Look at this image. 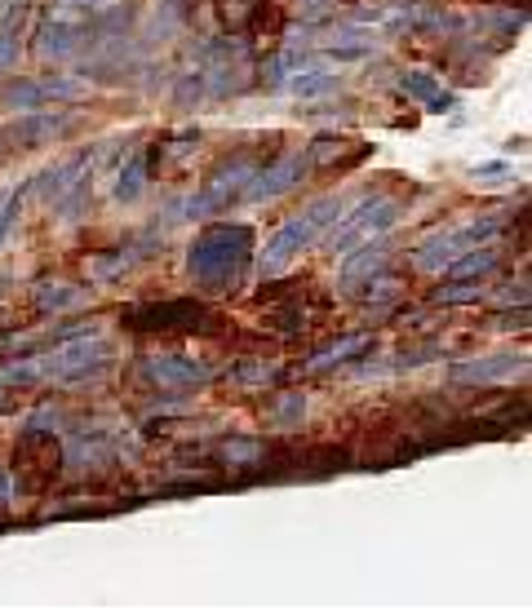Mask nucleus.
Wrapping results in <instances>:
<instances>
[{"instance_id": "4468645a", "label": "nucleus", "mask_w": 532, "mask_h": 611, "mask_svg": "<svg viewBox=\"0 0 532 611\" xmlns=\"http://www.w3.org/2000/svg\"><path fill=\"white\" fill-rule=\"evenodd\" d=\"M302 417H306V395H284V399L271 408V421H275V426H298Z\"/></svg>"}, {"instance_id": "6e6552de", "label": "nucleus", "mask_w": 532, "mask_h": 611, "mask_svg": "<svg viewBox=\"0 0 532 611\" xmlns=\"http://www.w3.org/2000/svg\"><path fill=\"white\" fill-rule=\"evenodd\" d=\"M368 346H373V337H368V333H351V337L333 341L329 350H320V355H311V359H306V372H324V368L342 364V359L360 355V350H368Z\"/></svg>"}, {"instance_id": "0eeeda50", "label": "nucleus", "mask_w": 532, "mask_h": 611, "mask_svg": "<svg viewBox=\"0 0 532 611\" xmlns=\"http://www.w3.org/2000/svg\"><path fill=\"white\" fill-rule=\"evenodd\" d=\"M302 173H306V155L298 151V155H289V160H280V164H275L271 173H262L258 186H249V200H258V204H262V200H275V195H284V191H289V186L298 182Z\"/></svg>"}, {"instance_id": "6ab92c4d", "label": "nucleus", "mask_w": 532, "mask_h": 611, "mask_svg": "<svg viewBox=\"0 0 532 611\" xmlns=\"http://www.w3.org/2000/svg\"><path fill=\"white\" fill-rule=\"evenodd\" d=\"M293 89L298 93H324V89H333V76L329 71H306V80H298Z\"/></svg>"}, {"instance_id": "a211bd4d", "label": "nucleus", "mask_w": 532, "mask_h": 611, "mask_svg": "<svg viewBox=\"0 0 532 611\" xmlns=\"http://www.w3.org/2000/svg\"><path fill=\"white\" fill-rule=\"evenodd\" d=\"M479 297H484V288H475V284L439 288V302H448V306H457V302H479Z\"/></svg>"}, {"instance_id": "ddd939ff", "label": "nucleus", "mask_w": 532, "mask_h": 611, "mask_svg": "<svg viewBox=\"0 0 532 611\" xmlns=\"http://www.w3.org/2000/svg\"><path fill=\"white\" fill-rule=\"evenodd\" d=\"M382 257H386V253H382V244H377V248H373V244H364V248H360V257H351V262L342 266V279H346V284H351L355 275L377 271V266H382Z\"/></svg>"}, {"instance_id": "20e7f679", "label": "nucleus", "mask_w": 532, "mask_h": 611, "mask_svg": "<svg viewBox=\"0 0 532 611\" xmlns=\"http://www.w3.org/2000/svg\"><path fill=\"white\" fill-rule=\"evenodd\" d=\"M395 204L391 200H373V204H364V209H355L351 217H346L342 226L333 231V253H346V248H360V244H368L373 235H382L386 226H395Z\"/></svg>"}, {"instance_id": "423d86ee", "label": "nucleus", "mask_w": 532, "mask_h": 611, "mask_svg": "<svg viewBox=\"0 0 532 611\" xmlns=\"http://www.w3.org/2000/svg\"><path fill=\"white\" fill-rule=\"evenodd\" d=\"M528 368V355H493V359H475V364H457L453 368V386H493L506 381L515 372Z\"/></svg>"}, {"instance_id": "39448f33", "label": "nucleus", "mask_w": 532, "mask_h": 611, "mask_svg": "<svg viewBox=\"0 0 532 611\" xmlns=\"http://www.w3.org/2000/svg\"><path fill=\"white\" fill-rule=\"evenodd\" d=\"M142 372H147L160 390H191V386H204V381L213 377L209 364H196V359H187V355H151L147 364H142Z\"/></svg>"}, {"instance_id": "9d476101", "label": "nucleus", "mask_w": 532, "mask_h": 611, "mask_svg": "<svg viewBox=\"0 0 532 611\" xmlns=\"http://www.w3.org/2000/svg\"><path fill=\"white\" fill-rule=\"evenodd\" d=\"M23 18H27V9L14 5V9L5 14V23H0V71H5L9 62L18 58V36H23Z\"/></svg>"}, {"instance_id": "f03ea898", "label": "nucleus", "mask_w": 532, "mask_h": 611, "mask_svg": "<svg viewBox=\"0 0 532 611\" xmlns=\"http://www.w3.org/2000/svg\"><path fill=\"white\" fill-rule=\"evenodd\" d=\"M337 213H342V200H337V195H329V200L311 204V209H306V213L289 217V222H284L280 231H275L271 240H266V248H262V271H266V275H280L284 266H289L293 257H298L302 248L311 244L315 235H320V231L333 222Z\"/></svg>"}, {"instance_id": "9b49d317", "label": "nucleus", "mask_w": 532, "mask_h": 611, "mask_svg": "<svg viewBox=\"0 0 532 611\" xmlns=\"http://www.w3.org/2000/svg\"><path fill=\"white\" fill-rule=\"evenodd\" d=\"M275 377H280V368L275 364H249V368H235L227 381L235 390H262V386H271Z\"/></svg>"}, {"instance_id": "7ed1b4c3", "label": "nucleus", "mask_w": 532, "mask_h": 611, "mask_svg": "<svg viewBox=\"0 0 532 611\" xmlns=\"http://www.w3.org/2000/svg\"><path fill=\"white\" fill-rule=\"evenodd\" d=\"M501 231V217H484V222H466V226H457V231H448V235H439V240L431 244H422L417 248V271H444L448 262H457L462 253H470V248H479V244H488L493 235Z\"/></svg>"}, {"instance_id": "aec40b11", "label": "nucleus", "mask_w": 532, "mask_h": 611, "mask_svg": "<svg viewBox=\"0 0 532 611\" xmlns=\"http://www.w3.org/2000/svg\"><path fill=\"white\" fill-rule=\"evenodd\" d=\"M0 501H9V474L0 470Z\"/></svg>"}, {"instance_id": "f3484780", "label": "nucleus", "mask_w": 532, "mask_h": 611, "mask_svg": "<svg viewBox=\"0 0 532 611\" xmlns=\"http://www.w3.org/2000/svg\"><path fill=\"white\" fill-rule=\"evenodd\" d=\"M18 213H23V191H14V195H9L5 204H0V244H5V235L14 231Z\"/></svg>"}, {"instance_id": "2eb2a0df", "label": "nucleus", "mask_w": 532, "mask_h": 611, "mask_svg": "<svg viewBox=\"0 0 532 611\" xmlns=\"http://www.w3.org/2000/svg\"><path fill=\"white\" fill-rule=\"evenodd\" d=\"M138 191H142V155H133V160H129V173H120L116 195H120V200H138Z\"/></svg>"}, {"instance_id": "f257e3e1", "label": "nucleus", "mask_w": 532, "mask_h": 611, "mask_svg": "<svg viewBox=\"0 0 532 611\" xmlns=\"http://www.w3.org/2000/svg\"><path fill=\"white\" fill-rule=\"evenodd\" d=\"M244 253H249V231L244 226H209L191 244V275L209 288H222L240 275Z\"/></svg>"}, {"instance_id": "412c9836", "label": "nucleus", "mask_w": 532, "mask_h": 611, "mask_svg": "<svg viewBox=\"0 0 532 611\" xmlns=\"http://www.w3.org/2000/svg\"><path fill=\"white\" fill-rule=\"evenodd\" d=\"M76 5H98V0H76Z\"/></svg>"}, {"instance_id": "dca6fc26", "label": "nucleus", "mask_w": 532, "mask_h": 611, "mask_svg": "<svg viewBox=\"0 0 532 611\" xmlns=\"http://www.w3.org/2000/svg\"><path fill=\"white\" fill-rule=\"evenodd\" d=\"M404 93H413V98H422V102H431L435 93H439V85L426 71H413V76H404Z\"/></svg>"}, {"instance_id": "f8f14e48", "label": "nucleus", "mask_w": 532, "mask_h": 611, "mask_svg": "<svg viewBox=\"0 0 532 611\" xmlns=\"http://www.w3.org/2000/svg\"><path fill=\"white\" fill-rule=\"evenodd\" d=\"M258 457H266V443L262 439H231V443H222V461H231V465H253Z\"/></svg>"}, {"instance_id": "1a4fd4ad", "label": "nucleus", "mask_w": 532, "mask_h": 611, "mask_svg": "<svg viewBox=\"0 0 532 611\" xmlns=\"http://www.w3.org/2000/svg\"><path fill=\"white\" fill-rule=\"evenodd\" d=\"M497 266V248H470V253H462L457 262H448V275L453 279H466V275H488Z\"/></svg>"}]
</instances>
